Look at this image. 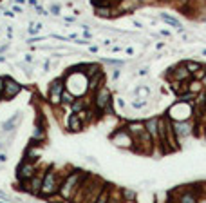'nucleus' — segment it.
<instances>
[{
  "instance_id": "obj_1",
  "label": "nucleus",
  "mask_w": 206,
  "mask_h": 203,
  "mask_svg": "<svg viewBox=\"0 0 206 203\" xmlns=\"http://www.w3.org/2000/svg\"><path fill=\"white\" fill-rule=\"evenodd\" d=\"M83 178H85V174H83L81 171H74V172L69 174V176L65 178V182L62 183V187H60L62 198H65V199L74 198V194L78 192V189H80V185H81V182H83Z\"/></svg>"
},
{
  "instance_id": "obj_2",
  "label": "nucleus",
  "mask_w": 206,
  "mask_h": 203,
  "mask_svg": "<svg viewBox=\"0 0 206 203\" xmlns=\"http://www.w3.org/2000/svg\"><path fill=\"white\" fill-rule=\"evenodd\" d=\"M58 189V176L53 169H49L47 172L43 174V182H42V189H40V194L42 196H51L54 194Z\"/></svg>"
},
{
  "instance_id": "obj_3",
  "label": "nucleus",
  "mask_w": 206,
  "mask_h": 203,
  "mask_svg": "<svg viewBox=\"0 0 206 203\" xmlns=\"http://www.w3.org/2000/svg\"><path fill=\"white\" fill-rule=\"evenodd\" d=\"M110 140H112V143H116L118 147H127V149H132L134 147V136L128 132V129L125 131V129H119V131H116L110 136Z\"/></svg>"
},
{
  "instance_id": "obj_4",
  "label": "nucleus",
  "mask_w": 206,
  "mask_h": 203,
  "mask_svg": "<svg viewBox=\"0 0 206 203\" xmlns=\"http://www.w3.org/2000/svg\"><path fill=\"white\" fill-rule=\"evenodd\" d=\"M63 91H65V85H63V80H62V78L51 82V87H49V102H51L53 105L60 103Z\"/></svg>"
},
{
  "instance_id": "obj_5",
  "label": "nucleus",
  "mask_w": 206,
  "mask_h": 203,
  "mask_svg": "<svg viewBox=\"0 0 206 203\" xmlns=\"http://www.w3.org/2000/svg\"><path fill=\"white\" fill-rule=\"evenodd\" d=\"M36 174V167L31 160H24L18 167V179L20 182H29V179Z\"/></svg>"
},
{
  "instance_id": "obj_6",
  "label": "nucleus",
  "mask_w": 206,
  "mask_h": 203,
  "mask_svg": "<svg viewBox=\"0 0 206 203\" xmlns=\"http://www.w3.org/2000/svg\"><path fill=\"white\" fill-rule=\"evenodd\" d=\"M110 91L105 87V85H101L98 91H96V98H94V103H96V107L100 109V111H105V109H108V105H110Z\"/></svg>"
},
{
  "instance_id": "obj_7",
  "label": "nucleus",
  "mask_w": 206,
  "mask_h": 203,
  "mask_svg": "<svg viewBox=\"0 0 206 203\" xmlns=\"http://www.w3.org/2000/svg\"><path fill=\"white\" fill-rule=\"evenodd\" d=\"M172 127H174V132H175V136H177L179 142H181L183 138H186V136H190V134H192V125L186 123V122H183V120L172 122Z\"/></svg>"
},
{
  "instance_id": "obj_8",
  "label": "nucleus",
  "mask_w": 206,
  "mask_h": 203,
  "mask_svg": "<svg viewBox=\"0 0 206 203\" xmlns=\"http://www.w3.org/2000/svg\"><path fill=\"white\" fill-rule=\"evenodd\" d=\"M20 91H22V85H20L18 82H15V80H11V78H6V87H4V91H2V96H4L6 100L15 98Z\"/></svg>"
},
{
  "instance_id": "obj_9",
  "label": "nucleus",
  "mask_w": 206,
  "mask_h": 203,
  "mask_svg": "<svg viewBox=\"0 0 206 203\" xmlns=\"http://www.w3.org/2000/svg\"><path fill=\"white\" fill-rule=\"evenodd\" d=\"M170 76H172L175 82H188L190 76H192V73L186 69V65L183 63V65L175 67V69H170Z\"/></svg>"
},
{
  "instance_id": "obj_10",
  "label": "nucleus",
  "mask_w": 206,
  "mask_h": 203,
  "mask_svg": "<svg viewBox=\"0 0 206 203\" xmlns=\"http://www.w3.org/2000/svg\"><path fill=\"white\" fill-rule=\"evenodd\" d=\"M141 6L139 0H118V9L119 13H132Z\"/></svg>"
},
{
  "instance_id": "obj_11",
  "label": "nucleus",
  "mask_w": 206,
  "mask_h": 203,
  "mask_svg": "<svg viewBox=\"0 0 206 203\" xmlns=\"http://www.w3.org/2000/svg\"><path fill=\"white\" fill-rule=\"evenodd\" d=\"M101 85H105V76H103L101 71H98V73L92 75V76H89V89H90V91L100 89Z\"/></svg>"
},
{
  "instance_id": "obj_12",
  "label": "nucleus",
  "mask_w": 206,
  "mask_h": 203,
  "mask_svg": "<svg viewBox=\"0 0 206 203\" xmlns=\"http://www.w3.org/2000/svg\"><path fill=\"white\" fill-rule=\"evenodd\" d=\"M128 132L132 134L134 140H136V138H139L141 134L147 132V127H145V123H141V122H130V123H128Z\"/></svg>"
},
{
  "instance_id": "obj_13",
  "label": "nucleus",
  "mask_w": 206,
  "mask_h": 203,
  "mask_svg": "<svg viewBox=\"0 0 206 203\" xmlns=\"http://www.w3.org/2000/svg\"><path fill=\"white\" fill-rule=\"evenodd\" d=\"M145 127L152 138H159V118H150L145 122Z\"/></svg>"
},
{
  "instance_id": "obj_14",
  "label": "nucleus",
  "mask_w": 206,
  "mask_h": 203,
  "mask_svg": "<svg viewBox=\"0 0 206 203\" xmlns=\"http://www.w3.org/2000/svg\"><path fill=\"white\" fill-rule=\"evenodd\" d=\"M81 127H83V120L78 116V112H73V114L69 116V129L78 132V131H81Z\"/></svg>"
},
{
  "instance_id": "obj_15",
  "label": "nucleus",
  "mask_w": 206,
  "mask_h": 203,
  "mask_svg": "<svg viewBox=\"0 0 206 203\" xmlns=\"http://www.w3.org/2000/svg\"><path fill=\"white\" fill-rule=\"evenodd\" d=\"M29 182H31V183H29V187H31L29 190H31L33 194H38V192H40V189H42V182H43V178L34 174V176L29 179Z\"/></svg>"
},
{
  "instance_id": "obj_16",
  "label": "nucleus",
  "mask_w": 206,
  "mask_h": 203,
  "mask_svg": "<svg viewBox=\"0 0 206 203\" xmlns=\"http://www.w3.org/2000/svg\"><path fill=\"white\" fill-rule=\"evenodd\" d=\"M186 85H188V91H190V93H194V94H197V93H201V91H202V82H199V80L186 82Z\"/></svg>"
},
{
  "instance_id": "obj_17",
  "label": "nucleus",
  "mask_w": 206,
  "mask_h": 203,
  "mask_svg": "<svg viewBox=\"0 0 206 203\" xmlns=\"http://www.w3.org/2000/svg\"><path fill=\"white\" fill-rule=\"evenodd\" d=\"M161 18L166 22V24H170V26H174V27H177L179 31H183V27H181V24H179V20H175L174 16H170V15H166V13H161Z\"/></svg>"
},
{
  "instance_id": "obj_18",
  "label": "nucleus",
  "mask_w": 206,
  "mask_h": 203,
  "mask_svg": "<svg viewBox=\"0 0 206 203\" xmlns=\"http://www.w3.org/2000/svg\"><path fill=\"white\" fill-rule=\"evenodd\" d=\"M18 120H20V112H16V114H13V118H9V120H7V122L4 123V127H2V129H4V131H11V129H13V127H15V125L18 123Z\"/></svg>"
},
{
  "instance_id": "obj_19",
  "label": "nucleus",
  "mask_w": 206,
  "mask_h": 203,
  "mask_svg": "<svg viewBox=\"0 0 206 203\" xmlns=\"http://www.w3.org/2000/svg\"><path fill=\"white\" fill-rule=\"evenodd\" d=\"M110 13H112V7H110V6H96V15H98V16L107 18V16H110Z\"/></svg>"
},
{
  "instance_id": "obj_20",
  "label": "nucleus",
  "mask_w": 206,
  "mask_h": 203,
  "mask_svg": "<svg viewBox=\"0 0 206 203\" xmlns=\"http://www.w3.org/2000/svg\"><path fill=\"white\" fill-rule=\"evenodd\" d=\"M179 201H186V203H192V201H197V196H195V192H185V190H183V194H181Z\"/></svg>"
},
{
  "instance_id": "obj_21",
  "label": "nucleus",
  "mask_w": 206,
  "mask_h": 203,
  "mask_svg": "<svg viewBox=\"0 0 206 203\" xmlns=\"http://www.w3.org/2000/svg\"><path fill=\"white\" fill-rule=\"evenodd\" d=\"M185 65H186V69H188V71H190L192 75H194V73H197V71L201 69V67H202V65H201L199 62H192V60H188V62H185Z\"/></svg>"
},
{
  "instance_id": "obj_22",
  "label": "nucleus",
  "mask_w": 206,
  "mask_h": 203,
  "mask_svg": "<svg viewBox=\"0 0 206 203\" xmlns=\"http://www.w3.org/2000/svg\"><path fill=\"white\" fill-rule=\"evenodd\" d=\"M83 69H85V76H92V75H96L98 71H101L98 65H94V63H90V65H83Z\"/></svg>"
},
{
  "instance_id": "obj_23",
  "label": "nucleus",
  "mask_w": 206,
  "mask_h": 203,
  "mask_svg": "<svg viewBox=\"0 0 206 203\" xmlns=\"http://www.w3.org/2000/svg\"><path fill=\"white\" fill-rule=\"evenodd\" d=\"M76 98L73 96V93L71 91H63V94H62V102L63 103H69V105H73V102H74Z\"/></svg>"
},
{
  "instance_id": "obj_24",
  "label": "nucleus",
  "mask_w": 206,
  "mask_h": 203,
  "mask_svg": "<svg viewBox=\"0 0 206 203\" xmlns=\"http://www.w3.org/2000/svg\"><path fill=\"white\" fill-rule=\"evenodd\" d=\"M36 138H38V140H43V138H45V132H43L42 127H36L34 132H33V140H36Z\"/></svg>"
},
{
  "instance_id": "obj_25",
  "label": "nucleus",
  "mask_w": 206,
  "mask_h": 203,
  "mask_svg": "<svg viewBox=\"0 0 206 203\" xmlns=\"http://www.w3.org/2000/svg\"><path fill=\"white\" fill-rule=\"evenodd\" d=\"M107 199H108V185L105 183L103 185V192L98 196V201H107Z\"/></svg>"
},
{
  "instance_id": "obj_26",
  "label": "nucleus",
  "mask_w": 206,
  "mask_h": 203,
  "mask_svg": "<svg viewBox=\"0 0 206 203\" xmlns=\"http://www.w3.org/2000/svg\"><path fill=\"white\" fill-rule=\"evenodd\" d=\"M73 109H74V112H80V111L85 109V103L80 102V100H74V102H73Z\"/></svg>"
},
{
  "instance_id": "obj_27",
  "label": "nucleus",
  "mask_w": 206,
  "mask_h": 203,
  "mask_svg": "<svg viewBox=\"0 0 206 203\" xmlns=\"http://www.w3.org/2000/svg\"><path fill=\"white\" fill-rule=\"evenodd\" d=\"M123 198H125V199H130V201H132V199L136 198V194H134L132 190H123Z\"/></svg>"
},
{
  "instance_id": "obj_28",
  "label": "nucleus",
  "mask_w": 206,
  "mask_h": 203,
  "mask_svg": "<svg viewBox=\"0 0 206 203\" xmlns=\"http://www.w3.org/2000/svg\"><path fill=\"white\" fill-rule=\"evenodd\" d=\"M51 13H53V15H60V6H58V4L51 6Z\"/></svg>"
},
{
  "instance_id": "obj_29",
  "label": "nucleus",
  "mask_w": 206,
  "mask_h": 203,
  "mask_svg": "<svg viewBox=\"0 0 206 203\" xmlns=\"http://www.w3.org/2000/svg\"><path fill=\"white\" fill-rule=\"evenodd\" d=\"M4 87H6V78H2V76H0V94H2Z\"/></svg>"
},
{
  "instance_id": "obj_30",
  "label": "nucleus",
  "mask_w": 206,
  "mask_h": 203,
  "mask_svg": "<svg viewBox=\"0 0 206 203\" xmlns=\"http://www.w3.org/2000/svg\"><path fill=\"white\" fill-rule=\"evenodd\" d=\"M137 94H148V89H137Z\"/></svg>"
},
{
  "instance_id": "obj_31",
  "label": "nucleus",
  "mask_w": 206,
  "mask_h": 203,
  "mask_svg": "<svg viewBox=\"0 0 206 203\" xmlns=\"http://www.w3.org/2000/svg\"><path fill=\"white\" fill-rule=\"evenodd\" d=\"M36 11H38L40 15H47V13H45V11H43V7H40V6H36Z\"/></svg>"
},
{
  "instance_id": "obj_32",
  "label": "nucleus",
  "mask_w": 206,
  "mask_h": 203,
  "mask_svg": "<svg viewBox=\"0 0 206 203\" xmlns=\"http://www.w3.org/2000/svg\"><path fill=\"white\" fill-rule=\"evenodd\" d=\"M145 102H134V107H143Z\"/></svg>"
},
{
  "instance_id": "obj_33",
  "label": "nucleus",
  "mask_w": 206,
  "mask_h": 203,
  "mask_svg": "<svg viewBox=\"0 0 206 203\" xmlns=\"http://www.w3.org/2000/svg\"><path fill=\"white\" fill-rule=\"evenodd\" d=\"M202 105H204V109H206V91H204V96H202Z\"/></svg>"
},
{
  "instance_id": "obj_34",
  "label": "nucleus",
  "mask_w": 206,
  "mask_h": 203,
  "mask_svg": "<svg viewBox=\"0 0 206 203\" xmlns=\"http://www.w3.org/2000/svg\"><path fill=\"white\" fill-rule=\"evenodd\" d=\"M202 85H206V75L202 76Z\"/></svg>"
},
{
  "instance_id": "obj_35",
  "label": "nucleus",
  "mask_w": 206,
  "mask_h": 203,
  "mask_svg": "<svg viewBox=\"0 0 206 203\" xmlns=\"http://www.w3.org/2000/svg\"><path fill=\"white\" fill-rule=\"evenodd\" d=\"M4 60H6V58H4V56H0V62H4Z\"/></svg>"
},
{
  "instance_id": "obj_36",
  "label": "nucleus",
  "mask_w": 206,
  "mask_h": 203,
  "mask_svg": "<svg viewBox=\"0 0 206 203\" xmlns=\"http://www.w3.org/2000/svg\"><path fill=\"white\" fill-rule=\"evenodd\" d=\"M16 2H20V4H22V2H26V0H16Z\"/></svg>"
}]
</instances>
